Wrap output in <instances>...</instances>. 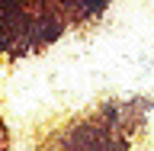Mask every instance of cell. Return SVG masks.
I'll return each instance as SVG.
<instances>
[{
  "instance_id": "6da1fadb",
  "label": "cell",
  "mask_w": 154,
  "mask_h": 151,
  "mask_svg": "<svg viewBox=\"0 0 154 151\" xmlns=\"http://www.w3.org/2000/svg\"><path fill=\"white\" fill-rule=\"evenodd\" d=\"M3 48H7V45H3V39H0V52H3Z\"/></svg>"
}]
</instances>
